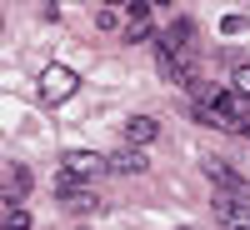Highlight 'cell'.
<instances>
[{
  "label": "cell",
  "mask_w": 250,
  "mask_h": 230,
  "mask_svg": "<svg viewBox=\"0 0 250 230\" xmlns=\"http://www.w3.org/2000/svg\"><path fill=\"white\" fill-rule=\"evenodd\" d=\"M160 45H170L180 55H195V25H190V20H175L170 30H160Z\"/></svg>",
  "instance_id": "obj_6"
},
{
  "label": "cell",
  "mask_w": 250,
  "mask_h": 230,
  "mask_svg": "<svg viewBox=\"0 0 250 230\" xmlns=\"http://www.w3.org/2000/svg\"><path fill=\"white\" fill-rule=\"evenodd\" d=\"M100 5H105V10H115V5H130V0H100Z\"/></svg>",
  "instance_id": "obj_13"
},
{
  "label": "cell",
  "mask_w": 250,
  "mask_h": 230,
  "mask_svg": "<svg viewBox=\"0 0 250 230\" xmlns=\"http://www.w3.org/2000/svg\"><path fill=\"white\" fill-rule=\"evenodd\" d=\"M35 90H40L45 105H65V100L80 90V75H75L70 65H45V70H40V80H35Z\"/></svg>",
  "instance_id": "obj_1"
},
{
  "label": "cell",
  "mask_w": 250,
  "mask_h": 230,
  "mask_svg": "<svg viewBox=\"0 0 250 230\" xmlns=\"http://www.w3.org/2000/svg\"><path fill=\"white\" fill-rule=\"evenodd\" d=\"M240 135H245V140H250V120H245V130H240Z\"/></svg>",
  "instance_id": "obj_14"
},
{
  "label": "cell",
  "mask_w": 250,
  "mask_h": 230,
  "mask_svg": "<svg viewBox=\"0 0 250 230\" xmlns=\"http://www.w3.org/2000/svg\"><path fill=\"white\" fill-rule=\"evenodd\" d=\"M180 230H190V225H180Z\"/></svg>",
  "instance_id": "obj_15"
},
{
  "label": "cell",
  "mask_w": 250,
  "mask_h": 230,
  "mask_svg": "<svg viewBox=\"0 0 250 230\" xmlns=\"http://www.w3.org/2000/svg\"><path fill=\"white\" fill-rule=\"evenodd\" d=\"M25 190H30V170H25V165H10V170H5V205H20Z\"/></svg>",
  "instance_id": "obj_8"
},
{
  "label": "cell",
  "mask_w": 250,
  "mask_h": 230,
  "mask_svg": "<svg viewBox=\"0 0 250 230\" xmlns=\"http://www.w3.org/2000/svg\"><path fill=\"white\" fill-rule=\"evenodd\" d=\"M105 165H110V175H145V160L140 155V145H125V150H115V155H105Z\"/></svg>",
  "instance_id": "obj_5"
},
{
  "label": "cell",
  "mask_w": 250,
  "mask_h": 230,
  "mask_svg": "<svg viewBox=\"0 0 250 230\" xmlns=\"http://www.w3.org/2000/svg\"><path fill=\"white\" fill-rule=\"evenodd\" d=\"M5 230H30V215H25V205H5Z\"/></svg>",
  "instance_id": "obj_10"
},
{
  "label": "cell",
  "mask_w": 250,
  "mask_h": 230,
  "mask_svg": "<svg viewBox=\"0 0 250 230\" xmlns=\"http://www.w3.org/2000/svg\"><path fill=\"white\" fill-rule=\"evenodd\" d=\"M200 170H205V180H215L220 190H230V195H250V185H245V175L235 170V165H225L220 155H205V165H200Z\"/></svg>",
  "instance_id": "obj_4"
},
{
  "label": "cell",
  "mask_w": 250,
  "mask_h": 230,
  "mask_svg": "<svg viewBox=\"0 0 250 230\" xmlns=\"http://www.w3.org/2000/svg\"><path fill=\"white\" fill-rule=\"evenodd\" d=\"M210 210L220 220V230H245L250 225V195H230V190H220L210 200Z\"/></svg>",
  "instance_id": "obj_2"
},
{
  "label": "cell",
  "mask_w": 250,
  "mask_h": 230,
  "mask_svg": "<svg viewBox=\"0 0 250 230\" xmlns=\"http://www.w3.org/2000/svg\"><path fill=\"white\" fill-rule=\"evenodd\" d=\"M230 90L250 105V65H235V80H230Z\"/></svg>",
  "instance_id": "obj_11"
},
{
  "label": "cell",
  "mask_w": 250,
  "mask_h": 230,
  "mask_svg": "<svg viewBox=\"0 0 250 230\" xmlns=\"http://www.w3.org/2000/svg\"><path fill=\"white\" fill-rule=\"evenodd\" d=\"M240 30H245L240 15H225V20H220V35H240Z\"/></svg>",
  "instance_id": "obj_12"
},
{
  "label": "cell",
  "mask_w": 250,
  "mask_h": 230,
  "mask_svg": "<svg viewBox=\"0 0 250 230\" xmlns=\"http://www.w3.org/2000/svg\"><path fill=\"white\" fill-rule=\"evenodd\" d=\"M100 170H110V165H105V155H95V150H65V155H60V175L95 180Z\"/></svg>",
  "instance_id": "obj_3"
},
{
  "label": "cell",
  "mask_w": 250,
  "mask_h": 230,
  "mask_svg": "<svg viewBox=\"0 0 250 230\" xmlns=\"http://www.w3.org/2000/svg\"><path fill=\"white\" fill-rule=\"evenodd\" d=\"M155 135H160L155 115H130V120H125V145H150Z\"/></svg>",
  "instance_id": "obj_7"
},
{
  "label": "cell",
  "mask_w": 250,
  "mask_h": 230,
  "mask_svg": "<svg viewBox=\"0 0 250 230\" xmlns=\"http://www.w3.org/2000/svg\"><path fill=\"white\" fill-rule=\"evenodd\" d=\"M120 35L130 40V45H145V40H155V25H150V20H125Z\"/></svg>",
  "instance_id": "obj_9"
}]
</instances>
